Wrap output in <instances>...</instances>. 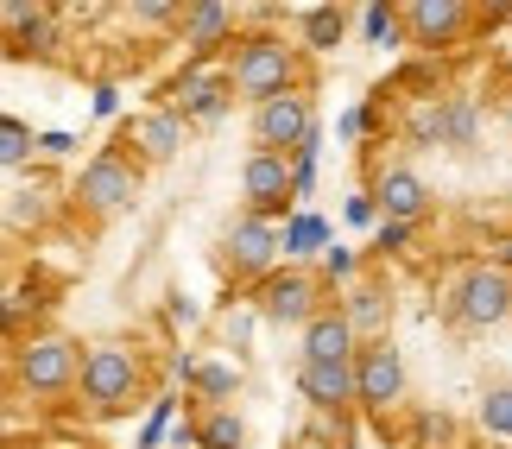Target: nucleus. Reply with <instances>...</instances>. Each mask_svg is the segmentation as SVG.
<instances>
[{
  "instance_id": "a878e982",
  "label": "nucleus",
  "mask_w": 512,
  "mask_h": 449,
  "mask_svg": "<svg viewBox=\"0 0 512 449\" xmlns=\"http://www.w3.org/2000/svg\"><path fill=\"white\" fill-rule=\"evenodd\" d=\"M196 386H203V399H234L241 393V367H228V361H209V367H196Z\"/></svg>"
},
{
  "instance_id": "c756f323",
  "label": "nucleus",
  "mask_w": 512,
  "mask_h": 449,
  "mask_svg": "<svg viewBox=\"0 0 512 449\" xmlns=\"http://www.w3.org/2000/svg\"><path fill=\"white\" fill-rule=\"evenodd\" d=\"M323 272H329V279H342V285H354V253L348 247H323Z\"/></svg>"
},
{
  "instance_id": "c85d7f7f",
  "label": "nucleus",
  "mask_w": 512,
  "mask_h": 449,
  "mask_svg": "<svg viewBox=\"0 0 512 449\" xmlns=\"http://www.w3.org/2000/svg\"><path fill=\"white\" fill-rule=\"evenodd\" d=\"M285 253H310V247H323V222L317 216H304V222H291V234H285Z\"/></svg>"
},
{
  "instance_id": "0eeeda50",
  "label": "nucleus",
  "mask_w": 512,
  "mask_h": 449,
  "mask_svg": "<svg viewBox=\"0 0 512 449\" xmlns=\"http://www.w3.org/2000/svg\"><path fill=\"white\" fill-rule=\"evenodd\" d=\"M310 140H317V102H310L304 89L279 95V102L253 108V152H304Z\"/></svg>"
},
{
  "instance_id": "423d86ee",
  "label": "nucleus",
  "mask_w": 512,
  "mask_h": 449,
  "mask_svg": "<svg viewBox=\"0 0 512 449\" xmlns=\"http://www.w3.org/2000/svg\"><path fill=\"white\" fill-rule=\"evenodd\" d=\"M76 197H83V209L102 216V222L133 209V197H140V159H127V152H95L83 165V178H76Z\"/></svg>"
},
{
  "instance_id": "20e7f679",
  "label": "nucleus",
  "mask_w": 512,
  "mask_h": 449,
  "mask_svg": "<svg viewBox=\"0 0 512 449\" xmlns=\"http://www.w3.org/2000/svg\"><path fill=\"white\" fill-rule=\"evenodd\" d=\"M449 317L462 329H500L512 317V272L506 266H468L449 291Z\"/></svg>"
},
{
  "instance_id": "393cba45",
  "label": "nucleus",
  "mask_w": 512,
  "mask_h": 449,
  "mask_svg": "<svg viewBox=\"0 0 512 449\" xmlns=\"http://www.w3.org/2000/svg\"><path fill=\"white\" fill-rule=\"evenodd\" d=\"M405 133H411V146H443V95H424V102H411Z\"/></svg>"
},
{
  "instance_id": "dca6fc26",
  "label": "nucleus",
  "mask_w": 512,
  "mask_h": 449,
  "mask_svg": "<svg viewBox=\"0 0 512 449\" xmlns=\"http://www.w3.org/2000/svg\"><path fill=\"white\" fill-rule=\"evenodd\" d=\"M342 317L354 323V336H361V348L367 342H386V329H392V298H386V291L380 285H367V279H354L348 291H342Z\"/></svg>"
},
{
  "instance_id": "7c9ffc66",
  "label": "nucleus",
  "mask_w": 512,
  "mask_h": 449,
  "mask_svg": "<svg viewBox=\"0 0 512 449\" xmlns=\"http://www.w3.org/2000/svg\"><path fill=\"white\" fill-rule=\"evenodd\" d=\"M411 241V222H380V241L373 247H405Z\"/></svg>"
},
{
  "instance_id": "9d476101",
  "label": "nucleus",
  "mask_w": 512,
  "mask_h": 449,
  "mask_svg": "<svg viewBox=\"0 0 512 449\" xmlns=\"http://www.w3.org/2000/svg\"><path fill=\"white\" fill-rule=\"evenodd\" d=\"M354 380H361V405L367 412H392V405L405 399V361L392 342H367L361 355H354Z\"/></svg>"
},
{
  "instance_id": "39448f33",
  "label": "nucleus",
  "mask_w": 512,
  "mask_h": 449,
  "mask_svg": "<svg viewBox=\"0 0 512 449\" xmlns=\"http://www.w3.org/2000/svg\"><path fill=\"white\" fill-rule=\"evenodd\" d=\"M253 310H260L266 323H279V329H310V323L323 317V285L310 279L304 266H279L272 279H260Z\"/></svg>"
},
{
  "instance_id": "ddd939ff",
  "label": "nucleus",
  "mask_w": 512,
  "mask_h": 449,
  "mask_svg": "<svg viewBox=\"0 0 512 449\" xmlns=\"http://www.w3.org/2000/svg\"><path fill=\"white\" fill-rule=\"evenodd\" d=\"M399 13H405V38L424 45V51L456 45L462 26H468V7H456V0H405Z\"/></svg>"
},
{
  "instance_id": "b1692460",
  "label": "nucleus",
  "mask_w": 512,
  "mask_h": 449,
  "mask_svg": "<svg viewBox=\"0 0 512 449\" xmlns=\"http://www.w3.org/2000/svg\"><path fill=\"white\" fill-rule=\"evenodd\" d=\"M342 32H348V13H342V7H310V13H304V45H310V51H336Z\"/></svg>"
},
{
  "instance_id": "7ed1b4c3",
  "label": "nucleus",
  "mask_w": 512,
  "mask_h": 449,
  "mask_svg": "<svg viewBox=\"0 0 512 449\" xmlns=\"http://www.w3.org/2000/svg\"><path fill=\"white\" fill-rule=\"evenodd\" d=\"M13 380L26 386L32 399H57V393H70V386H83V348L70 336H32V342H19V355H13Z\"/></svg>"
},
{
  "instance_id": "412c9836",
  "label": "nucleus",
  "mask_w": 512,
  "mask_h": 449,
  "mask_svg": "<svg viewBox=\"0 0 512 449\" xmlns=\"http://www.w3.org/2000/svg\"><path fill=\"white\" fill-rule=\"evenodd\" d=\"M0 216H7V234H26V228H45V216H51V197H45V190H7V203H0Z\"/></svg>"
},
{
  "instance_id": "f3484780",
  "label": "nucleus",
  "mask_w": 512,
  "mask_h": 449,
  "mask_svg": "<svg viewBox=\"0 0 512 449\" xmlns=\"http://www.w3.org/2000/svg\"><path fill=\"white\" fill-rule=\"evenodd\" d=\"M354 355H361V336H354V323L342 310H323L304 329V361H354Z\"/></svg>"
},
{
  "instance_id": "f257e3e1",
  "label": "nucleus",
  "mask_w": 512,
  "mask_h": 449,
  "mask_svg": "<svg viewBox=\"0 0 512 449\" xmlns=\"http://www.w3.org/2000/svg\"><path fill=\"white\" fill-rule=\"evenodd\" d=\"M298 45H285V38H272V32H253L234 45L228 57V76H234V95H247L253 108H266V102H279V95L298 89Z\"/></svg>"
},
{
  "instance_id": "5701e85b",
  "label": "nucleus",
  "mask_w": 512,
  "mask_h": 449,
  "mask_svg": "<svg viewBox=\"0 0 512 449\" xmlns=\"http://www.w3.org/2000/svg\"><path fill=\"white\" fill-rule=\"evenodd\" d=\"M475 424L487 437H512V380H494L475 405Z\"/></svg>"
},
{
  "instance_id": "bb28decb",
  "label": "nucleus",
  "mask_w": 512,
  "mask_h": 449,
  "mask_svg": "<svg viewBox=\"0 0 512 449\" xmlns=\"http://www.w3.org/2000/svg\"><path fill=\"white\" fill-rule=\"evenodd\" d=\"M361 19H367V38H373V45H411V38H405V13H399V7H367Z\"/></svg>"
},
{
  "instance_id": "f8f14e48",
  "label": "nucleus",
  "mask_w": 512,
  "mask_h": 449,
  "mask_svg": "<svg viewBox=\"0 0 512 449\" xmlns=\"http://www.w3.org/2000/svg\"><path fill=\"white\" fill-rule=\"evenodd\" d=\"M121 146H133L140 165H171L177 146H184V114H177V108H140L121 127Z\"/></svg>"
},
{
  "instance_id": "6ab92c4d",
  "label": "nucleus",
  "mask_w": 512,
  "mask_h": 449,
  "mask_svg": "<svg viewBox=\"0 0 512 449\" xmlns=\"http://www.w3.org/2000/svg\"><path fill=\"white\" fill-rule=\"evenodd\" d=\"M0 19H7V32H13V57H19V51H51V7L7 0V7H0Z\"/></svg>"
},
{
  "instance_id": "cd10ccee",
  "label": "nucleus",
  "mask_w": 512,
  "mask_h": 449,
  "mask_svg": "<svg viewBox=\"0 0 512 449\" xmlns=\"http://www.w3.org/2000/svg\"><path fill=\"white\" fill-rule=\"evenodd\" d=\"M26 152H32V133H26V121H0V159L7 165H26Z\"/></svg>"
},
{
  "instance_id": "4468645a",
  "label": "nucleus",
  "mask_w": 512,
  "mask_h": 449,
  "mask_svg": "<svg viewBox=\"0 0 512 449\" xmlns=\"http://www.w3.org/2000/svg\"><path fill=\"white\" fill-rule=\"evenodd\" d=\"M298 386L310 405L323 412H342V405H361V380H354V361H304L298 367Z\"/></svg>"
},
{
  "instance_id": "4be33fe9",
  "label": "nucleus",
  "mask_w": 512,
  "mask_h": 449,
  "mask_svg": "<svg viewBox=\"0 0 512 449\" xmlns=\"http://www.w3.org/2000/svg\"><path fill=\"white\" fill-rule=\"evenodd\" d=\"M196 443H203V449H241V443H247L241 412H228V405H209V418L196 424Z\"/></svg>"
},
{
  "instance_id": "2eb2a0df",
  "label": "nucleus",
  "mask_w": 512,
  "mask_h": 449,
  "mask_svg": "<svg viewBox=\"0 0 512 449\" xmlns=\"http://www.w3.org/2000/svg\"><path fill=\"white\" fill-rule=\"evenodd\" d=\"M373 203H380L386 222H411V228H418V216L430 209V190H424L418 171L392 165V171H380V184H373Z\"/></svg>"
},
{
  "instance_id": "6e6552de",
  "label": "nucleus",
  "mask_w": 512,
  "mask_h": 449,
  "mask_svg": "<svg viewBox=\"0 0 512 449\" xmlns=\"http://www.w3.org/2000/svg\"><path fill=\"white\" fill-rule=\"evenodd\" d=\"M279 253H285V234L272 228L266 216H234L222 228V260L234 272H253V279H272L279 272Z\"/></svg>"
},
{
  "instance_id": "9b49d317",
  "label": "nucleus",
  "mask_w": 512,
  "mask_h": 449,
  "mask_svg": "<svg viewBox=\"0 0 512 449\" xmlns=\"http://www.w3.org/2000/svg\"><path fill=\"white\" fill-rule=\"evenodd\" d=\"M171 95H177L171 108L184 114V121L215 127V121L228 114V102H234V76H228V70H203V64H190V70L171 83Z\"/></svg>"
},
{
  "instance_id": "1a4fd4ad",
  "label": "nucleus",
  "mask_w": 512,
  "mask_h": 449,
  "mask_svg": "<svg viewBox=\"0 0 512 449\" xmlns=\"http://www.w3.org/2000/svg\"><path fill=\"white\" fill-rule=\"evenodd\" d=\"M241 197H247V216H279V209H291V197H298V171H291L279 152H247L241 165Z\"/></svg>"
},
{
  "instance_id": "a211bd4d",
  "label": "nucleus",
  "mask_w": 512,
  "mask_h": 449,
  "mask_svg": "<svg viewBox=\"0 0 512 449\" xmlns=\"http://www.w3.org/2000/svg\"><path fill=\"white\" fill-rule=\"evenodd\" d=\"M184 45H190V57L203 64V57L215 51V45H228V32H234V13L228 7H215V0H196V7H184Z\"/></svg>"
},
{
  "instance_id": "aec40b11",
  "label": "nucleus",
  "mask_w": 512,
  "mask_h": 449,
  "mask_svg": "<svg viewBox=\"0 0 512 449\" xmlns=\"http://www.w3.org/2000/svg\"><path fill=\"white\" fill-rule=\"evenodd\" d=\"M481 140V108L468 95H443V152H468Z\"/></svg>"
},
{
  "instance_id": "f03ea898",
  "label": "nucleus",
  "mask_w": 512,
  "mask_h": 449,
  "mask_svg": "<svg viewBox=\"0 0 512 449\" xmlns=\"http://www.w3.org/2000/svg\"><path fill=\"white\" fill-rule=\"evenodd\" d=\"M140 386H146V361H140V348H127V342H95L89 355H83V405L89 412H127L133 399H140Z\"/></svg>"
}]
</instances>
